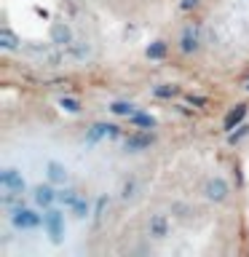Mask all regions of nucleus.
<instances>
[{"instance_id": "nucleus-21", "label": "nucleus", "mask_w": 249, "mask_h": 257, "mask_svg": "<svg viewBox=\"0 0 249 257\" xmlns=\"http://www.w3.org/2000/svg\"><path fill=\"white\" fill-rule=\"evenodd\" d=\"M137 196H140V182H137V177H126L123 182H120V190H118V198L120 201H134Z\"/></svg>"}, {"instance_id": "nucleus-13", "label": "nucleus", "mask_w": 249, "mask_h": 257, "mask_svg": "<svg viewBox=\"0 0 249 257\" xmlns=\"http://www.w3.org/2000/svg\"><path fill=\"white\" fill-rule=\"evenodd\" d=\"M22 48V38L16 35V32L8 27V24H3V27H0V51H19Z\"/></svg>"}, {"instance_id": "nucleus-28", "label": "nucleus", "mask_w": 249, "mask_h": 257, "mask_svg": "<svg viewBox=\"0 0 249 257\" xmlns=\"http://www.w3.org/2000/svg\"><path fill=\"white\" fill-rule=\"evenodd\" d=\"M185 99H188V104H193V107H204V104H209L206 96H196V94H188Z\"/></svg>"}, {"instance_id": "nucleus-22", "label": "nucleus", "mask_w": 249, "mask_h": 257, "mask_svg": "<svg viewBox=\"0 0 249 257\" xmlns=\"http://www.w3.org/2000/svg\"><path fill=\"white\" fill-rule=\"evenodd\" d=\"M107 212H110V196L107 193H102V196H96L94 198V225H102L104 222V217H107Z\"/></svg>"}, {"instance_id": "nucleus-25", "label": "nucleus", "mask_w": 249, "mask_h": 257, "mask_svg": "<svg viewBox=\"0 0 249 257\" xmlns=\"http://www.w3.org/2000/svg\"><path fill=\"white\" fill-rule=\"evenodd\" d=\"M246 137H249V123H241L233 132H228V145H241Z\"/></svg>"}, {"instance_id": "nucleus-2", "label": "nucleus", "mask_w": 249, "mask_h": 257, "mask_svg": "<svg viewBox=\"0 0 249 257\" xmlns=\"http://www.w3.org/2000/svg\"><path fill=\"white\" fill-rule=\"evenodd\" d=\"M43 233L54 246H59L64 241V236H67V220H64L62 209H56V206L43 209Z\"/></svg>"}, {"instance_id": "nucleus-9", "label": "nucleus", "mask_w": 249, "mask_h": 257, "mask_svg": "<svg viewBox=\"0 0 249 257\" xmlns=\"http://www.w3.org/2000/svg\"><path fill=\"white\" fill-rule=\"evenodd\" d=\"M0 188H8V190H16V193H30L22 169H16V166H3L0 169Z\"/></svg>"}, {"instance_id": "nucleus-5", "label": "nucleus", "mask_w": 249, "mask_h": 257, "mask_svg": "<svg viewBox=\"0 0 249 257\" xmlns=\"http://www.w3.org/2000/svg\"><path fill=\"white\" fill-rule=\"evenodd\" d=\"M120 137H123V128L118 123H112V120H96L86 134V145L91 148V145L102 142V140H120Z\"/></svg>"}, {"instance_id": "nucleus-26", "label": "nucleus", "mask_w": 249, "mask_h": 257, "mask_svg": "<svg viewBox=\"0 0 249 257\" xmlns=\"http://www.w3.org/2000/svg\"><path fill=\"white\" fill-rule=\"evenodd\" d=\"M172 214L182 217V220H188L193 212H190V206H185V204H180V201H177V204H172Z\"/></svg>"}, {"instance_id": "nucleus-19", "label": "nucleus", "mask_w": 249, "mask_h": 257, "mask_svg": "<svg viewBox=\"0 0 249 257\" xmlns=\"http://www.w3.org/2000/svg\"><path fill=\"white\" fill-rule=\"evenodd\" d=\"M0 206L6 209V212H11L16 206H24V193H16V190H8V188H0Z\"/></svg>"}, {"instance_id": "nucleus-20", "label": "nucleus", "mask_w": 249, "mask_h": 257, "mask_svg": "<svg viewBox=\"0 0 249 257\" xmlns=\"http://www.w3.org/2000/svg\"><path fill=\"white\" fill-rule=\"evenodd\" d=\"M67 54L75 62H86L88 56H91V43H88V40H72V43L67 46Z\"/></svg>"}, {"instance_id": "nucleus-4", "label": "nucleus", "mask_w": 249, "mask_h": 257, "mask_svg": "<svg viewBox=\"0 0 249 257\" xmlns=\"http://www.w3.org/2000/svg\"><path fill=\"white\" fill-rule=\"evenodd\" d=\"M201 24H185V27L180 30V38H177V48H180V54L182 56H193V54H198V48H201Z\"/></svg>"}, {"instance_id": "nucleus-14", "label": "nucleus", "mask_w": 249, "mask_h": 257, "mask_svg": "<svg viewBox=\"0 0 249 257\" xmlns=\"http://www.w3.org/2000/svg\"><path fill=\"white\" fill-rule=\"evenodd\" d=\"M67 212L75 217V220H88V217L94 214V201H91V198H86V196H80L75 204L67 209Z\"/></svg>"}, {"instance_id": "nucleus-24", "label": "nucleus", "mask_w": 249, "mask_h": 257, "mask_svg": "<svg viewBox=\"0 0 249 257\" xmlns=\"http://www.w3.org/2000/svg\"><path fill=\"white\" fill-rule=\"evenodd\" d=\"M59 110L62 112H67V115H78L80 110H83V104H80V99L78 96H59Z\"/></svg>"}, {"instance_id": "nucleus-3", "label": "nucleus", "mask_w": 249, "mask_h": 257, "mask_svg": "<svg viewBox=\"0 0 249 257\" xmlns=\"http://www.w3.org/2000/svg\"><path fill=\"white\" fill-rule=\"evenodd\" d=\"M201 193H204V198L209 201V204H225L233 190H230V182L225 180L222 174H214V177H209V180L204 182Z\"/></svg>"}, {"instance_id": "nucleus-17", "label": "nucleus", "mask_w": 249, "mask_h": 257, "mask_svg": "<svg viewBox=\"0 0 249 257\" xmlns=\"http://www.w3.org/2000/svg\"><path fill=\"white\" fill-rule=\"evenodd\" d=\"M150 91L156 99H177V96L182 94V86L180 83H156Z\"/></svg>"}, {"instance_id": "nucleus-10", "label": "nucleus", "mask_w": 249, "mask_h": 257, "mask_svg": "<svg viewBox=\"0 0 249 257\" xmlns=\"http://www.w3.org/2000/svg\"><path fill=\"white\" fill-rule=\"evenodd\" d=\"M72 40H75V32L67 22H51V27H48V43L54 48H67Z\"/></svg>"}, {"instance_id": "nucleus-18", "label": "nucleus", "mask_w": 249, "mask_h": 257, "mask_svg": "<svg viewBox=\"0 0 249 257\" xmlns=\"http://www.w3.org/2000/svg\"><path fill=\"white\" fill-rule=\"evenodd\" d=\"M129 120V126L132 128H158V120L156 115H150V112H145V110H137L132 118H126Z\"/></svg>"}, {"instance_id": "nucleus-15", "label": "nucleus", "mask_w": 249, "mask_h": 257, "mask_svg": "<svg viewBox=\"0 0 249 257\" xmlns=\"http://www.w3.org/2000/svg\"><path fill=\"white\" fill-rule=\"evenodd\" d=\"M145 56H148L150 62H161V59H166L169 56V43L166 40H150L148 46H145Z\"/></svg>"}, {"instance_id": "nucleus-11", "label": "nucleus", "mask_w": 249, "mask_h": 257, "mask_svg": "<svg viewBox=\"0 0 249 257\" xmlns=\"http://www.w3.org/2000/svg\"><path fill=\"white\" fill-rule=\"evenodd\" d=\"M46 180L54 182L56 188H62V185H70V169L67 164H62V161H46Z\"/></svg>"}, {"instance_id": "nucleus-6", "label": "nucleus", "mask_w": 249, "mask_h": 257, "mask_svg": "<svg viewBox=\"0 0 249 257\" xmlns=\"http://www.w3.org/2000/svg\"><path fill=\"white\" fill-rule=\"evenodd\" d=\"M156 142L153 128H134L129 137H123V153H142L150 150V145Z\"/></svg>"}, {"instance_id": "nucleus-27", "label": "nucleus", "mask_w": 249, "mask_h": 257, "mask_svg": "<svg viewBox=\"0 0 249 257\" xmlns=\"http://www.w3.org/2000/svg\"><path fill=\"white\" fill-rule=\"evenodd\" d=\"M198 6H201V0H180V6H177V8H180L182 14H190V11H196Z\"/></svg>"}, {"instance_id": "nucleus-29", "label": "nucleus", "mask_w": 249, "mask_h": 257, "mask_svg": "<svg viewBox=\"0 0 249 257\" xmlns=\"http://www.w3.org/2000/svg\"><path fill=\"white\" fill-rule=\"evenodd\" d=\"M244 91H246V94H249V80H246V86H244Z\"/></svg>"}, {"instance_id": "nucleus-23", "label": "nucleus", "mask_w": 249, "mask_h": 257, "mask_svg": "<svg viewBox=\"0 0 249 257\" xmlns=\"http://www.w3.org/2000/svg\"><path fill=\"white\" fill-rule=\"evenodd\" d=\"M78 198H80V193H78L75 188H72V185H62V188L56 190V204L64 206V209H70Z\"/></svg>"}, {"instance_id": "nucleus-7", "label": "nucleus", "mask_w": 249, "mask_h": 257, "mask_svg": "<svg viewBox=\"0 0 249 257\" xmlns=\"http://www.w3.org/2000/svg\"><path fill=\"white\" fill-rule=\"evenodd\" d=\"M56 185L54 182H38V185H32L30 188V198H32V204H35L38 209H51L56 204Z\"/></svg>"}, {"instance_id": "nucleus-16", "label": "nucleus", "mask_w": 249, "mask_h": 257, "mask_svg": "<svg viewBox=\"0 0 249 257\" xmlns=\"http://www.w3.org/2000/svg\"><path fill=\"white\" fill-rule=\"evenodd\" d=\"M107 110H110L115 118H132L140 107H137L134 102H129V99H112V102L107 104Z\"/></svg>"}, {"instance_id": "nucleus-8", "label": "nucleus", "mask_w": 249, "mask_h": 257, "mask_svg": "<svg viewBox=\"0 0 249 257\" xmlns=\"http://www.w3.org/2000/svg\"><path fill=\"white\" fill-rule=\"evenodd\" d=\"M148 236L156 238V241H164V238L172 236V220H169V214L153 212L148 217Z\"/></svg>"}, {"instance_id": "nucleus-1", "label": "nucleus", "mask_w": 249, "mask_h": 257, "mask_svg": "<svg viewBox=\"0 0 249 257\" xmlns=\"http://www.w3.org/2000/svg\"><path fill=\"white\" fill-rule=\"evenodd\" d=\"M8 214V222H11V228L14 230H19V233H32V230H38V228H43V209H38L35 204L32 206H16L11 209V212H6Z\"/></svg>"}, {"instance_id": "nucleus-12", "label": "nucleus", "mask_w": 249, "mask_h": 257, "mask_svg": "<svg viewBox=\"0 0 249 257\" xmlns=\"http://www.w3.org/2000/svg\"><path fill=\"white\" fill-rule=\"evenodd\" d=\"M246 115H249V104L246 102H238V104H233V107L228 110V115L222 118V128H225V134L228 132H233L236 126H241L246 120Z\"/></svg>"}]
</instances>
